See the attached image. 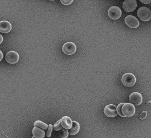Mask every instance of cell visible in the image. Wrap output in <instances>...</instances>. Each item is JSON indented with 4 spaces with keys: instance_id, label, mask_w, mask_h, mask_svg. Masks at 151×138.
<instances>
[{
    "instance_id": "obj_20",
    "label": "cell",
    "mask_w": 151,
    "mask_h": 138,
    "mask_svg": "<svg viewBox=\"0 0 151 138\" xmlns=\"http://www.w3.org/2000/svg\"><path fill=\"white\" fill-rule=\"evenodd\" d=\"M73 0H61L60 2L61 4L64 5H69L72 4L73 2Z\"/></svg>"
},
{
    "instance_id": "obj_1",
    "label": "cell",
    "mask_w": 151,
    "mask_h": 138,
    "mask_svg": "<svg viewBox=\"0 0 151 138\" xmlns=\"http://www.w3.org/2000/svg\"><path fill=\"white\" fill-rule=\"evenodd\" d=\"M139 18L143 21H148L151 19V11L146 7H140L137 11Z\"/></svg>"
},
{
    "instance_id": "obj_15",
    "label": "cell",
    "mask_w": 151,
    "mask_h": 138,
    "mask_svg": "<svg viewBox=\"0 0 151 138\" xmlns=\"http://www.w3.org/2000/svg\"><path fill=\"white\" fill-rule=\"evenodd\" d=\"M34 126L35 127L38 126V127H41L43 130H47L48 128V126L46 123H44L40 120H37L35 122Z\"/></svg>"
},
{
    "instance_id": "obj_5",
    "label": "cell",
    "mask_w": 151,
    "mask_h": 138,
    "mask_svg": "<svg viewBox=\"0 0 151 138\" xmlns=\"http://www.w3.org/2000/svg\"><path fill=\"white\" fill-rule=\"evenodd\" d=\"M137 6V4L136 0H125L123 4V8L124 10L128 13H130L135 11Z\"/></svg>"
},
{
    "instance_id": "obj_2",
    "label": "cell",
    "mask_w": 151,
    "mask_h": 138,
    "mask_svg": "<svg viewBox=\"0 0 151 138\" xmlns=\"http://www.w3.org/2000/svg\"><path fill=\"white\" fill-rule=\"evenodd\" d=\"M135 76L131 73H126L122 77V84L127 87H132L136 83Z\"/></svg>"
},
{
    "instance_id": "obj_14",
    "label": "cell",
    "mask_w": 151,
    "mask_h": 138,
    "mask_svg": "<svg viewBox=\"0 0 151 138\" xmlns=\"http://www.w3.org/2000/svg\"><path fill=\"white\" fill-rule=\"evenodd\" d=\"M72 126L68 131L69 134L76 135L79 132L80 130V125L79 123L76 121H72Z\"/></svg>"
},
{
    "instance_id": "obj_21",
    "label": "cell",
    "mask_w": 151,
    "mask_h": 138,
    "mask_svg": "<svg viewBox=\"0 0 151 138\" xmlns=\"http://www.w3.org/2000/svg\"><path fill=\"white\" fill-rule=\"evenodd\" d=\"M147 116V112H143L140 115V119L143 120L145 119Z\"/></svg>"
},
{
    "instance_id": "obj_22",
    "label": "cell",
    "mask_w": 151,
    "mask_h": 138,
    "mask_svg": "<svg viewBox=\"0 0 151 138\" xmlns=\"http://www.w3.org/2000/svg\"><path fill=\"white\" fill-rule=\"evenodd\" d=\"M140 2H142L143 4H151V0H150V1H144V0H140Z\"/></svg>"
},
{
    "instance_id": "obj_3",
    "label": "cell",
    "mask_w": 151,
    "mask_h": 138,
    "mask_svg": "<svg viewBox=\"0 0 151 138\" xmlns=\"http://www.w3.org/2000/svg\"><path fill=\"white\" fill-rule=\"evenodd\" d=\"M122 112L125 117H131L135 113V108L132 103H126L122 107Z\"/></svg>"
},
{
    "instance_id": "obj_25",
    "label": "cell",
    "mask_w": 151,
    "mask_h": 138,
    "mask_svg": "<svg viewBox=\"0 0 151 138\" xmlns=\"http://www.w3.org/2000/svg\"><path fill=\"white\" fill-rule=\"evenodd\" d=\"M32 138H35V137H32Z\"/></svg>"
},
{
    "instance_id": "obj_12",
    "label": "cell",
    "mask_w": 151,
    "mask_h": 138,
    "mask_svg": "<svg viewBox=\"0 0 151 138\" xmlns=\"http://www.w3.org/2000/svg\"><path fill=\"white\" fill-rule=\"evenodd\" d=\"M61 124L66 130H70L72 126V121L68 116H64L61 119Z\"/></svg>"
},
{
    "instance_id": "obj_4",
    "label": "cell",
    "mask_w": 151,
    "mask_h": 138,
    "mask_svg": "<svg viewBox=\"0 0 151 138\" xmlns=\"http://www.w3.org/2000/svg\"><path fill=\"white\" fill-rule=\"evenodd\" d=\"M122 14L120 8L117 6H112L110 7L108 11V15L111 19L117 20L119 19Z\"/></svg>"
},
{
    "instance_id": "obj_8",
    "label": "cell",
    "mask_w": 151,
    "mask_h": 138,
    "mask_svg": "<svg viewBox=\"0 0 151 138\" xmlns=\"http://www.w3.org/2000/svg\"><path fill=\"white\" fill-rule=\"evenodd\" d=\"M129 101L134 105H139L142 103L143 98L141 93L137 92H134L130 95Z\"/></svg>"
},
{
    "instance_id": "obj_9",
    "label": "cell",
    "mask_w": 151,
    "mask_h": 138,
    "mask_svg": "<svg viewBox=\"0 0 151 138\" xmlns=\"http://www.w3.org/2000/svg\"><path fill=\"white\" fill-rule=\"evenodd\" d=\"M124 21L125 24L132 28H136L138 27L140 25L139 21L136 18L132 15H128L126 16Z\"/></svg>"
},
{
    "instance_id": "obj_19",
    "label": "cell",
    "mask_w": 151,
    "mask_h": 138,
    "mask_svg": "<svg viewBox=\"0 0 151 138\" xmlns=\"http://www.w3.org/2000/svg\"><path fill=\"white\" fill-rule=\"evenodd\" d=\"M52 131H53V126L52 125H49L48 130H47V133H46V136L47 137H50L51 136Z\"/></svg>"
},
{
    "instance_id": "obj_6",
    "label": "cell",
    "mask_w": 151,
    "mask_h": 138,
    "mask_svg": "<svg viewBox=\"0 0 151 138\" xmlns=\"http://www.w3.org/2000/svg\"><path fill=\"white\" fill-rule=\"evenodd\" d=\"M62 50L65 54L67 55H72L76 52L77 47L73 42H67L63 45Z\"/></svg>"
},
{
    "instance_id": "obj_23",
    "label": "cell",
    "mask_w": 151,
    "mask_h": 138,
    "mask_svg": "<svg viewBox=\"0 0 151 138\" xmlns=\"http://www.w3.org/2000/svg\"><path fill=\"white\" fill-rule=\"evenodd\" d=\"M0 54H1V58H0V61H1L2 60V58H3V57H4V56H3V53H2V52L1 51L0 52Z\"/></svg>"
},
{
    "instance_id": "obj_7",
    "label": "cell",
    "mask_w": 151,
    "mask_h": 138,
    "mask_svg": "<svg viewBox=\"0 0 151 138\" xmlns=\"http://www.w3.org/2000/svg\"><path fill=\"white\" fill-rule=\"evenodd\" d=\"M5 59L8 63H17L19 59V56L18 53L13 51L8 52L5 55Z\"/></svg>"
},
{
    "instance_id": "obj_10",
    "label": "cell",
    "mask_w": 151,
    "mask_h": 138,
    "mask_svg": "<svg viewBox=\"0 0 151 138\" xmlns=\"http://www.w3.org/2000/svg\"><path fill=\"white\" fill-rule=\"evenodd\" d=\"M104 114L108 117H114L118 115L117 107L115 105H109L104 109Z\"/></svg>"
},
{
    "instance_id": "obj_18",
    "label": "cell",
    "mask_w": 151,
    "mask_h": 138,
    "mask_svg": "<svg viewBox=\"0 0 151 138\" xmlns=\"http://www.w3.org/2000/svg\"><path fill=\"white\" fill-rule=\"evenodd\" d=\"M124 105V103H121L119 105H118L117 107V113L119 115L122 116V117H125L124 115L123 114L122 112V108L123 105Z\"/></svg>"
},
{
    "instance_id": "obj_24",
    "label": "cell",
    "mask_w": 151,
    "mask_h": 138,
    "mask_svg": "<svg viewBox=\"0 0 151 138\" xmlns=\"http://www.w3.org/2000/svg\"><path fill=\"white\" fill-rule=\"evenodd\" d=\"M0 37H1V41H0V44H2V41H3V37L1 35H0Z\"/></svg>"
},
{
    "instance_id": "obj_13",
    "label": "cell",
    "mask_w": 151,
    "mask_h": 138,
    "mask_svg": "<svg viewBox=\"0 0 151 138\" xmlns=\"http://www.w3.org/2000/svg\"><path fill=\"white\" fill-rule=\"evenodd\" d=\"M32 134L36 138H43L45 136V132L38 127H35L32 130Z\"/></svg>"
},
{
    "instance_id": "obj_11",
    "label": "cell",
    "mask_w": 151,
    "mask_h": 138,
    "mask_svg": "<svg viewBox=\"0 0 151 138\" xmlns=\"http://www.w3.org/2000/svg\"><path fill=\"white\" fill-rule=\"evenodd\" d=\"M12 28L11 23L7 21H2L0 23V32L2 33H9Z\"/></svg>"
},
{
    "instance_id": "obj_17",
    "label": "cell",
    "mask_w": 151,
    "mask_h": 138,
    "mask_svg": "<svg viewBox=\"0 0 151 138\" xmlns=\"http://www.w3.org/2000/svg\"><path fill=\"white\" fill-rule=\"evenodd\" d=\"M68 131L65 129V128H62L61 130H60V132L59 134L63 138H67L68 135Z\"/></svg>"
},
{
    "instance_id": "obj_16",
    "label": "cell",
    "mask_w": 151,
    "mask_h": 138,
    "mask_svg": "<svg viewBox=\"0 0 151 138\" xmlns=\"http://www.w3.org/2000/svg\"><path fill=\"white\" fill-rule=\"evenodd\" d=\"M62 125L61 124V120H59L57 121L56 123L54 124V126H53V129L55 131H60V130L62 129Z\"/></svg>"
}]
</instances>
